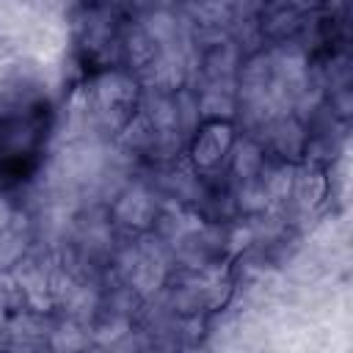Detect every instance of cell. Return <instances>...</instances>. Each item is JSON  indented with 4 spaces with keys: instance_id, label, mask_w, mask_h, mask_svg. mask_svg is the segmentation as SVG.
I'll use <instances>...</instances> for the list:
<instances>
[{
    "instance_id": "cell-3",
    "label": "cell",
    "mask_w": 353,
    "mask_h": 353,
    "mask_svg": "<svg viewBox=\"0 0 353 353\" xmlns=\"http://www.w3.org/2000/svg\"><path fill=\"white\" fill-rule=\"evenodd\" d=\"M234 143V130L229 121L223 119H212L207 121L196 138H193V146H190V157H193V165L199 171H215L221 165V160L229 154Z\"/></svg>"
},
{
    "instance_id": "cell-4",
    "label": "cell",
    "mask_w": 353,
    "mask_h": 353,
    "mask_svg": "<svg viewBox=\"0 0 353 353\" xmlns=\"http://www.w3.org/2000/svg\"><path fill=\"white\" fill-rule=\"evenodd\" d=\"M83 6H94V3H102V0H80Z\"/></svg>"
},
{
    "instance_id": "cell-1",
    "label": "cell",
    "mask_w": 353,
    "mask_h": 353,
    "mask_svg": "<svg viewBox=\"0 0 353 353\" xmlns=\"http://www.w3.org/2000/svg\"><path fill=\"white\" fill-rule=\"evenodd\" d=\"M58 110L41 83L17 80L0 91V190L33 182L50 154Z\"/></svg>"
},
{
    "instance_id": "cell-2",
    "label": "cell",
    "mask_w": 353,
    "mask_h": 353,
    "mask_svg": "<svg viewBox=\"0 0 353 353\" xmlns=\"http://www.w3.org/2000/svg\"><path fill=\"white\" fill-rule=\"evenodd\" d=\"M88 77H91V110L97 121H102L108 130L124 127L132 119L138 102V88L132 77L119 66L91 72Z\"/></svg>"
}]
</instances>
